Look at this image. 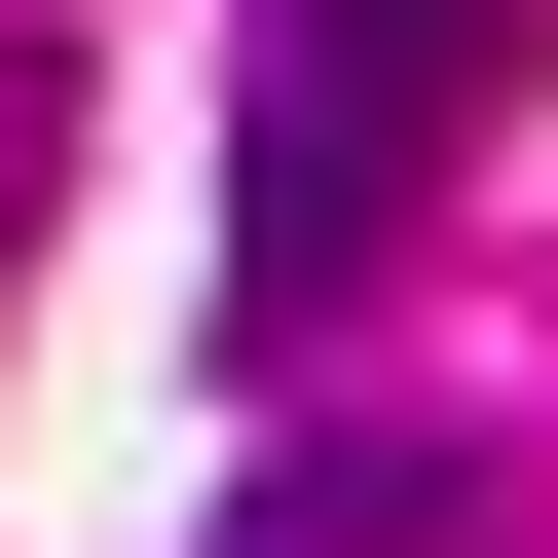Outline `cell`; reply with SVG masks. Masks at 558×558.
<instances>
[{
  "mask_svg": "<svg viewBox=\"0 0 558 558\" xmlns=\"http://www.w3.org/2000/svg\"><path fill=\"white\" fill-rule=\"evenodd\" d=\"M521 38H558V0H260V112H336L373 186H447L521 112Z\"/></svg>",
  "mask_w": 558,
  "mask_h": 558,
  "instance_id": "cell-1",
  "label": "cell"
},
{
  "mask_svg": "<svg viewBox=\"0 0 558 558\" xmlns=\"http://www.w3.org/2000/svg\"><path fill=\"white\" fill-rule=\"evenodd\" d=\"M223 558H484V447H447V410H410V447H260Z\"/></svg>",
  "mask_w": 558,
  "mask_h": 558,
  "instance_id": "cell-2",
  "label": "cell"
}]
</instances>
